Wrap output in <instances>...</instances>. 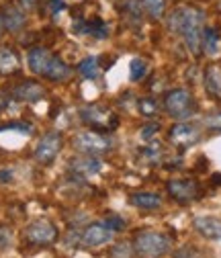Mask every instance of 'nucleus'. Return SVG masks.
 <instances>
[{
  "label": "nucleus",
  "mask_w": 221,
  "mask_h": 258,
  "mask_svg": "<svg viewBox=\"0 0 221 258\" xmlns=\"http://www.w3.org/2000/svg\"><path fill=\"white\" fill-rule=\"evenodd\" d=\"M80 119L97 132H111L117 127V115L103 105H88L80 109Z\"/></svg>",
  "instance_id": "nucleus-7"
},
{
  "label": "nucleus",
  "mask_w": 221,
  "mask_h": 258,
  "mask_svg": "<svg viewBox=\"0 0 221 258\" xmlns=\"http://www.w3.org/2000/svg\"><path fill=\"white\" fill-rule=\"evenodd\" d=\"M21 3V7L25 9V11H33L37 5H39V0H19Z\"/></svg>",
  "instance_id": "nucleus-32"
},
{
  "label": "nucleus",
  "mask_w": 221,
  "mask_h": 258,
  "mask_svg": "<svg viewBox=\"0 0 221 258\" xmlns=\"http://www.w3.org/2000/svg\"><path fill=\"white\" fill-rule=\"evenodd\" d=\"M203 21H205V13L201 9L178 7L168 17V27L184 39L188 51L199 53L201 51V39H203Z\"/></svg>",
  "instance_id": "nucleus-1"
},
{
  "label": "nucleus",
  "mask_w": 221,
  "mask_h": 258,
  "mask_svg": "<svg viewBox=\"0 0 221 258\" xmlns=\"http://www.w3.org/2000/svg\"><path fill=\"white\" fill-rule=\"evenodd\" d=\"M49 7H51L53 13H57V11L64 9V3H61V0H49Z\"/></svg>",
  "instance_id": "nucleus-33"
},
{
  "label": "nucleus",
  "mask_w": 221,
  "mask_h": 258,
  "mask_svg": "<svg viewBox=\"0 0 221 258\" xmlns=\"http://www.w3.org/2000/svg\"><path fill=\"white\" fill-rule=\"evenodd\" d=\"M105 221L111 225V230H113L115 234H119V232H123V230H125V221H123L121 217H117V215H111V217H107Z\"/></svg>",
  "instance_id": "nucleus-28"
},
{
  "label": "nucleus",
  "mask_w": 221,
  "mask_h": 258,
  "mask_svg": "<svg viewBox=\"0 0 221 258\" xmlns=\"http://www.w3.org/2000/svg\"><path fill=\"white\" fill-rule=\"evenodd\" d=\"M74 33L76 35H88V21H84V19L74 21Z\"/></svg>",
  "instance_id": "nucleus-30"
},
{
  "label": "nucleus",
  "mask_w": 221,
  "mask_h": 258,
  "mask_svg": "<svg viewBox=\"0 0 221 258\" xmlns=\"http://www.w3.org/2000/svg\"><path fill=\"white\" fill-rule=\"evenodd\" d=\"M13 99L21 103H37L45 99V88L35 80H25L19 86L13 88Z\"/></svg>",
  "instance_id": "nucleus-12"
},
{
  "label": "nucleus",
  "mask_w": 221,
  "mask_h": 258,
  "mask_svg": "<svg viewBox=\"0 0 221 258\" xmlns=\"http://www.w3.org/2000/svg\"><path fill=\"white\" fill-rule=\"evenodd\" d=\"M74 150L88 156H101L113 150V140L103 132L90 129V132H82L74 138Z\"/></svg>",
  "instance_id": "nucleus-6"
},
{
  "label": "nucleus",
  "mask_w": 221,
  "mask_h": 258,
  "mask_svg": "<svg viewBox=\"0 0 221 258\" xmlns=\"http://www.w3.org/2000/svg\"><path fill=\"white\" fill-rule=\"evenodd\" d=\"M129 201H131V205H135V207H139V209H158L162 205V199H160V195H156V192H133V195L129 197Z\"/></svg>",
  "instance_id": "nucleus-17"
},
{
  "label": "nucleus",
  "mask_w": 221,
  "mask_h": 258,
  "mask_svg": "<svg viewBox=\"0 0 221 258\" xmlns=\"http://www.w3.org/2000/svg\"><path fill=\"white\" fill-rule=\"evenodd\" d=\"M158 129H160V125H158V123H150V125H143L141 127V140L143 142H148V140H152L154 136H156V132H158Z\"/></svg>",
  "instance_id": "nucleus-27"
},
{
  "label": "nucleus",
  "mask_w": 221,
  "mask_h": 258,
  "mask_svg": "<svg viewBox=\"0 0 221 258\" xmlns=\"http://www.w3.org/2000/svg\"><path fill=\"white\" fill-rule=\"evenodd\" d=\"M21 68V59L17 55V51L13 47H0V74L11 76L15 72H19Z\"/></svg>",
  "instance_id": "nucleus-15"
},
{
  "label": "nucleus",
  "mask_w": 221,
  "mask_h": 258,
  "mask_svg": "<svg viewBox=\"0 0 221 258\" xmlns=\"http://www.w3.org/2000/svg\"><path fill=\"white\" fill-rule=\"evenodd\" d=\"M137 109L143 117H154L158 113V103H156V99H152V96H143V99L137 101Z\"/></svg>",
  "instance_id": "nucleus-24"
},
{
  "label": "nucleus",
  "mask_w": 221,
  "mask_h": 258,
  "mask_svg": "<svg viewBox=\"0 0 221 258\" xmlns=\"http://www.w3.org/2000/svg\"><path fill=\"white\" fill-rule=\"evenodd\" d=\"M113 238H115V232L111 230V225L103 219V221H97V223H90L88 228L84 230L82 244L86 248H101V246L113 242Z\"/></svg>",
  "instance_id": "nucleus-10"
},
{
  "label": "nucleus",
  "mask_w": 221,
  "mask_h": 258,
  "mask_svg": "<svg viewBox=\"0 0 221 258\" xmlns=\"http://www.w3.org/2000/svg\"><path fill=\"white\" fill-rule=\"evenodd\" d=\"M127 17L133 19V21H139V17H141V7H139L137 0H131V3L127 5Z\"/></svg>",
  "instance_id": "nucleus-29"
},
{
  "label": "nucleus",
  "mask_w": 221,
  "mask_h": 258,
  "mask_svg": "<svg viewBox=\"0 0 221 258\" xmlns=\"http://www.w3.org/2000/svg\"><path fill=\"white\" fill-rule=\"evenodd\" d=\"M203 82H205L207 94H211L213 99H221V68L219 66H209L205 70Z\"/></svg>",
  "instance_id": "nucleus-16"
},
{
  "label": "nucleus",
  "mask_w": 221,
  "mask_h": 258,
  "mask_svg": "<svg viewBox=\"0 0 221 258\" xmlns=\"http://www.w3.org/2000/svg\"><path fill=\"white\" fill-rule=\"evenodd\" d=\"M205 125L211 129V132H217V134H221V111H219V113H213V115H209V117L205 119Z\"/></svg>",
  "instance_id": "nucleus-26"
},
{
  "label": "nucleus",
  "mask_w": 221,
  "mask_h": 258,
  "mask_svg": "<svg viewBox=\"0 0 221 258\" xmlns=\"http://www.w3.org/2000/svg\"><path fill=\"white\" fill-rule=\"evenodd\" d=\"M5 33V21H3V15H0V37Z\"/></svg>",
  "instance_id": "nucleus-34"
},
{
  "label": "nucleus",
  "mask_w": 221,
  "mask_h": 258,
  "mask_svg": "<svg viewBox=\"0 0 221 258\" xmlns=\"http://www.w3.org/2000/svg\"><path fill=\"white\" fill-rule=\"evenodd\" d=\"M170 142L178 148H188V146H195L199 140H201V134L199 129L191 123H184V121H178L176 125H172L170 134H168Z\"/></svg>",
  "instance_id": "nucleus-11"
},
{
  "label": "nucleus",
  "mask_w": 221,
  "mask_h": 258,
  "mask_svg": "<svg viewBox=\"0 0 221 258\" xmlns=\"http://www.w3.org/2000/svg\"><path fill=\"white\" fill-rule=\"evenodd\" d=\"M57 228L45 217L33 219L31 223H27V228L23 230V240L27 246H35V248H43L49 246L57 240Z\"/></svg>",
  "instance_id": "nucleus-5"
},
{
  "label": "nucleus",
  "mask_w": 221,
  "mask_h": 258,
  "mask_svg": "<svg viewBox=\"0 0 221 258\" xmlns=\"http://www.w3.org/2000/svg\"><path fill=\"white\" fill-rule=\"evenodd\" d=\"M27 63L33 74L49 82H66L72 76V68L59 55L47 51L45 47H33L27 55Z\"/></svg>",
  "instance_id": "nucleus-2"
},
{
  "label": "nucleus",
  "mask_w": 221,
  "mask_h": 258,
  "mask_svg": "<svg viewBox=\"0 0 221 258\" xmlns=\"http://www.w3.org/2000/svg\"><path fill=\"white\" fill-rule=\"evenodd\" d=\"M13 246V230L9 225L0 223V252H5Z\"/></svg>",
  "instance_id": "nucleus-25"
},
{
  "label": "nucleus",
  "mask_w": 221,
  "mask_h": 258,
  "mask_svg": "<svg viewBox=\"0 0 221 258\" xmlns=\"http://www.w3.org/2000/svg\"><path fill=\"white\" fill-rule=\"evenodd\" d=\"M172 248V238L168 234H162V232H139L135 238H133V250L141 256H148V258H160L164 254H168Z\"/></svg>",
  "instance_id": "nucleus-3"
},
{
  "label": "nucleus",
  "mask_w": 221,
  "mask_h": 258,
  "mask_svg": "<svg viewBox=\"0 0 221 258\" xmlns=\"http://www.w3.org/2000/svg\"><path fill=\"white\" fill-rule=\"evenodd\" d=\"M3 21H5V29H9V31H21L23 27H25V13L23 11H19L17 7H7L5 9V13H3Z\"/></svg>",
  "instance_id": "nucleus-18"
},
{
  "label": "nucleus",
  "mask_w": 221,
  "mask_h": 258,
  "mask_svg": "<svg viewBox=\"0 0 221 258\" xmlns=\"http://www.w3.org/2000/svg\"><path fill=\"white\" fill-rule=\"evenodd\" d=\"M103 168V162L97 158V156H80V158H74L70 162V170L76 174V176H94L99 174Z\"/></svg>",
  "instance_id": "nucleus-13"
},
{
  "label": "nucleus",
  "mask_w": 221,
  "mask_h": 258,
  "mask_svg": "<svg viewBox=\"0 0 221 258\" xmlns=\"http://www.w3.org/2000/svg\"><path fill=\"white\" fill-rule=\"evenodd\" d=\"M61 144H64V140H61V134H57V132H49V134H45L39 142H37V146H35V160L39 164H51L53 160L57 158V154H59V150H61Z\"/></svg>",
  "instance_id": "nucleus-9"
},
{
  "label": "nucleus",
  "mask_w": 221,
  "mask_h": 258,
  "mask_svg": "<svg viewBox=\"0 0 221 258\" xmlns=\"http://www.w3.org/2000/svg\"><path fill=\"white\" fill-rule=\"evenodd\" d=\"M13 178H15V172H13V170H9V168H5V170H0V184H7V182H13Z\"/></svg>",
  "instance_id": "nucleus-31"
},
{
  "label": "nucleus",
  "mask_w": 221,
  "mask_h": 258,
  "mask_svg": "<svg viewBox=\"0 0 221 258\" xmlns=\"http://www.w3.org/2000/svg\"><path fill=\"white\" fill-rule=\"evenodd\" d=\"M88 35H92L94 39H107L109 37V25L101 19L88 21Z\"/></svg>",
  "instance_id": "nucleus-22"
},
{
  "label": "nucleus",
  "mask_w": 221,
  "mask_h": 258,
  "mask_svg": "<svg viewBox=\"0 0 221 258\" xmlns=\"http://www.w3.org/2000/svg\"><path fill=\"white\" fill-rule=\"evenodd\" d=\"M164 109L172 119L186 121L197 113V103L186 88H174L164 96Z\"/></svg>",
  "instance_id": "nucleus-4"
},
{
  "label": "nucleus",
  "mask_w": 221,
  "mask_h": 258,
  "mask_svg": "<svg viewBox=\"0 0 221 258\" xmlns=\"http://www.w3.org/2000/svg\"><path fill=\"white\" fill-rule=\"evenodd\" d=\"M141 7L152 19H160L166 11V0H141Z\"/></svg>",
  "instance_id": "nucleus-21"
},
{
  "label": "nucleus",
  "mask_w": 221,
  "mask_h": 258,
  "mask_svg": "<svg viewBox=\"0 0 221 258\" xmlns=\"http://www.w3.org/2000/svg\"><path fill=\"white\" fill-rule=\"evenodd\" d=\"M201 47L205 49L207 55H217V53H219V33H217V29H215V27H207V29H203Z\"/></svg>",
  "instance_id": "nucleus-19"
},
{
  "label": "nucleus",
  "mask_w": 221,
  "mask_h": 258,
  "mask_svg": "<svg viewBox=\"0 0 221 258\" xmlns=\"http://www.w3.org/2000/svg\"><path fill=\"white\" fill-rule=\"evenodd\" d=\"M145 74H148V63H145L143 59H139V57L131 59V63H129V76H131V80L137 82V80H141Z\"/></svg>",
  "instance_id": "nucleus-23"
},
{
  "label": "nucleus",
  "mask_w": 221,
  "mask_h": 258,
  "mask_svg": "<svg viewBox=\"0 0 221 258\" xmlns=\"http://www.w3.org/2000/svg\"><path fill=\"white\" fill-rule=\"evenodd\" d=\"M166 188H168V195L182 205L193 203V201L201 199V195H203L201 184L193 178H172V180H168Z\"/></svg>",
  "instance_id": "nucleus-8"
},
{
  "label": "nucleus",
  "mask_w": 221,
  "mask_h": 258,
  "mask_svg": "<svg viewBox=\"0 0 221 258\" xmlns=\"http://www.w3.org/2000/svg\"><path fill=\"white\" fill-rule=\"evenodd\" d=\"M78 72L88 78V80H97L99 74H101V63H99V57H84L80 63H78Z\"/></svg>",
  "instance_id": "nucleus-20"
},
{
  "label": "nucleus",
  "mask_w": 221,
  "mask_h": 258,
  "mask_svg": "<svg viewBox=\"0 0 221 258\" xmlns=\"http://www.w3.org/2000/svg\"><path fill=\"white\" fill-rule=\"evenodd\" d=\"M193 225H195V230L201 236H205L207 240H221V219L201 215V217H195Z\"/></svg>",
  "instance_id": "nucleus-14"
}]
</instances>
